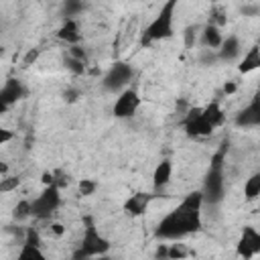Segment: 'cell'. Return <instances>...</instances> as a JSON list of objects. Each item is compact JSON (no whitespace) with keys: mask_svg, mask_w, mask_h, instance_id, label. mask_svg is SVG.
I'll return each mask as SVG.
<instances>
[{"mask_svg":"<svg viewBox=\"0 0 260 260\" xmlns=\"http://www.w3.org/2000/svg\"><path fill=\"white\" fill-rule=\"evenodd\" d=\"M201 207L203 195L201 191L189 193L175 209H171L156 225V238L165 242H179L189 234H195L201 228Z\"/></svg>","mask_w":260,"mask_h":260,"instance_id":"1","label":"cell"},{"mask_svg":"<svg viewBox=\"0 0 260 260\" xmlns=\"http://www.w3.org/2000/svg\"><path fill=\"white\" fill-rule=\"evenodd\" d=\"M175 8L177 2L169 0L160 6V10L154 14V18L146 24V28L142 30V43H156V41H165L173 37V22H175Z\"/></svg>","mask_w":260,"mask_h":260,"instance_id":"2","label":"cell"},{"mask_svg":"<svg viewBox=\"0 0 260 260\" xmlns=\"http://www.w3.org/2000/svg\"><path fill=\"white\" fill-rule=\"evenodd\" d=\"M110 240L106 236H102L98 232V228L93 225V221L87 217L85 219V228L81 234V242L77 248V258H95V256H104L110 250Z\"/></svg>","mask_w":260,"mask_h":260,"instance_id":"3","label":"cell"},{"mask_svg":"<svg viewBox=\"0 0 260 260\" xmlns=\"http://www.w3.org/2000/svg\"><path fill=\"white\" fill-rule=\"evenodd\" d=\"M223 156L221 154H215L213 162H211V169L207 173V179H205V185H203V203H219L225 195V179H223Z\"/></svg>","mask_w":260,"mask_h":260,"instance_id":"4","label":"cell"},{"mask_svg":"<svg viewBox=\"0 0 260 260\" xmlns=\"http://www.w3.org/2000/svg\"><path fill=\"white\" fill-rule=\"evenodd\" d=\"M61 205V189L57 185L45 187L32 201H30V217L49 219Z\"/></svg>","mask_w":260,"mask_h":260,"instance_id":"5","label":"cell"},{"mask_svg":"<svg viewBox=\"0 0 260 260\" xmlns=\"http://www.w3.org/2000/svg\"><path fill=\"white\" fill-rule=\"evenodd\" d=\"M134 77V69L126 61H116L110 65V69L102 77V87L110 93H120L128 87L130 79Z\"/></svg>","mask_w":260,"mask_h":260,"instance_id":"6","label":"cell"},{"mask_svg":"<svg viewBox=\"0 0 260 260\" xmlns=\"http://www.w3.org/2000/svg\"><path fill=\"white\" fill-rule=\"evenodd\" d=\"M140 104H142V100H140L138 91L132 89V87H126L124 91L118 93V98H116V102L112 106V114L118 120H128L138 112Z\"/></svg>","mask_w":260,"mask_h":260,"instance_id":"7","label":"cell"},{"mask_svg":"<svg viewBox=\"0 0 260 260\" xmlns=\"http://www.w3.org/2000/svg\"><path fill=\"white\" fill-rule=\"evenodd\" d=\"M236 252L240 258L244 260H252L260 254V234L256 228L252 225H246L240 234V240L236 244Z\"/></svg>","mask_w":260,"mask_h":260,"instance_id":"8","label":"cell"},{"mask_svg":"<svg viewBox=\"0 0 260 260\" xmlns=\"http://www.w3.org/2000/svg\"><path fill=\"white\" fill-rule=\"evenodd\" d=\"M183 128L189 136L193 138H199V136H209L213 132V126L203 118V112L201 108H191L185 118H183Z\"/></svg>","mask_w":260,"mask_h":260,"instance_id":"9","label":"cell"},{"mask_svg":"<svg viewBox=\"0 0 260 260\" xmlns=\"http://www.w3.org/2000/svg\"><path fill=\"white\" fill-rule=\"evenodd\" d=\"M24 95H26V87H24V83H22L20 79H16V77H8V79L4 81V85L0 87V102H2L6 108H10V106H14L16 102H20Z\"/></svg>","mask_w":260,"mask_h":260,"instance_id":"10","label":"cell"},{"mask_svg":"<svg viewBox=\"0 0 260 260\" xmlns=\"http://www.w3.org/2000/svg\"><path fill=\"white\" fill-rule=\"evenodd\" d=\"M242 53H244V49H242V41H240L238 35H228V37H223L219 49L215 51L217 61H223V63H232V61L240 59Z\"/></svg>","mask_w":260,"mask_h":260,"instance_id":"11","label":"cell"},{"mask_svg":"<svg viewBox=\"0 0 260 260\" xmlns=\"http://www.w3.org/2000/svg\"><path fill=\"white\" fill-rule=\"evenodd\" d=\"M16 260H49V258L45 256V252L41 250V246H39L37 232L28 230L26 240L22 242V246H20V250H18Z\"/></svg>","mask_w":260,"mask_h":260,"instance_id":"12","label":"cell"},{"mask_svg":"<svg viewBox=\"0 0 260 260\" xmlns=\"http://www.w3.org/2000/svg\"><path fill=\"white\" fill-rule=\"evenodd\" d=\"M260 124V102L254 98L238 116H236V126L240 128H256Z\"/></svg>","mask_w":260,"mask_h":260,"instance_id":"13","label":"cell"},{"mask_svg":"<svg viewBox=\"0 0 260 260\" xmlns=\"http://www.w3.org/2000/svg\"><path fill=\"white\" fill-rule=\"evenodd\" d=\"M150 201H152V195H150V193H144V191L134 193V195H130V197L126 199V203H124V211H126L128 215H132V217H138V215L146 213Z\"/></svg>","mask_w":260,"mask_h":260,"instance_id":"14","label":"cell"},{"mask_svg":"<svg viewBox=\"0 0 260 260\" xmlns=\"http://www.w3.org/2000/svg\"><path fill=\"white\" fill-rule=\"evenodd\" d=\"M171 179H173V162H171L169 158H165V160H160V162L154 167V171H152V189H154V191L165 189V187L171 183Z\"/></svg>","mask_w":260,"mask_h":260,"instance_id":"15","label":"cell"},{"mask_svg":"<svg viewBox=\"0 0 260 260\" xmlns=\"http://www.w3.org/2000/svg\"><path fill=\"white\" fill-rule=\"evenodd\" d=\"M260 67V47L258 45H252L246 53H244V57L240 59V63H238V71L240 73H252V71H256Z\"/></svg>","mask_w":260,"mask_h":260,"instance_id":"16","label":"cell"},{"mask_svg":"<svg viewBox=\"0 0 260 260\" xmlns=\"http://www.w3.org/2000/svg\"><path fill=\"white\" fill-rule=\"evenodd\" d=\"M223 41V35H221V28L217 26H211V24H205L201 28V45L203 49H209V51H217L219 45Z\"/></svg>","mask_w":260,"mask_h":260,"instance_id":"17","label":"cell"},{"mask_svg":"<svg viewBox=\"0 0 260 260\" xmlns=\"http://www.w3.org/2000/svg\"><path fill=\"white\" fill-rule=\"evenodd\" d=\"M59 39L69 43V45H77L79 39H81V30H79V24L75 18H65L63 26L59 28Z\"/></svg>","mask_w":260,"mask_h":260,"instance_id":"18","label":"cell"},{"mask_svg":"<svg viewBox=\"0 0 260 260\" xmlns=\"http://www.w3.org/2000/svg\"><path fill=\"white\" fill-rule=\"evenodd\" d=\"M201 112H203V118L213 126V130H215L217 126H221V124H223V120H225V114H223V110L219 108V104H217V102L207 104L205 108H201Z\"/></svg>","mask_w":260,"mask_h":260,"instance_id":"19","label":"cell"},{"mask_svg":"<svg viewBox=\"0 0 260 260\" xmlns=\"http://www.w3.org/2000/svg\"><path fill=\"white\" fill-rule=\"evenodd\" d=\"M260 195V173H254L244 183V197L246 201H254Z\"/></svg>","mask_w":260,"mask_h":260,"instance_id":"20","label":"cell"},{"mask_svg":"<svg viewBox=\"0 0 260 260\" xmlns=\"http://www.w3.org/2000/svg\"><path fill=\"white\" fill-rule=\"evenodd\" d=\"M187 256H189V248L181 240L167 244V260H185Z\"/></svg>","mask_w":260,"mask_h":260,"instance_id":"21","label":"cell"},{"mask_svg":"<svg viewBox=\"0 0 260 260\" xmlns=\"http://www.w3.org/2000/svg\"><path fill=\"white\" fill-rule=\"evenodd\" d=\"M12 215H14L16 221L28 219V217H30V199H22V201H18L16 207H14V211H12Z\"/></svg>","mask_w":260,"mask_h":260,"instance_id":"22","label":"cell"},{"mask_svg":"<svg viewBox=\"0 0 260 260\" xmlns=\"http://www.w3.org/2000/svg\"><path fill=\"white\" fill-rule=\"evenodd\" d=\"M20 185V177H14V175H4L0 179V193H12L16 191Z\"/></svg>","mask_w":260,"mask_h":260,"instance_id":"23","label":"cell"},{"mask_svg":"<svg viewBox=\"0 0 260 260\" xmlns=\"http://www.w3.org/2000/svg\"><path fill=\"white\" fill-rule=\"evenodd\" d=\"M95 189H98V183H95L93 179H81V181H79V193H81L83 197L93 195Z\"/></svg>","mask_w":260,"mask_h":260,"instance_id":"24","label":"cell"},{"mask_svg":"<svg viewBox=\"0 0 260 260\" xmlns=\"http://www.w3.org/2000/svg\"><path fill=\"white\" fill-rule=\"evenodd\" d=\"M63 10H65V16L67 18H75L83 10V4H79V2H65Z\"/></svg>","mask_w":260,"mask_h":260,"instance_id":"25","label":"cell"},{"mask_svg":"<svg viewBox=\"0 0 260 260\" xmlns=\"http://www.w3.org/2000/svg\"><path fill=\"white\" fill-rule=\"evenodd\" d=\"M65 67H67V69H69L71 73H75V75L83 73V61H79V59L67 57V59H65Z\"/></svg>","mask_w":260,"mask_h":260,"instance_id":"26","label":"cell"},{"mask_svg":"<svg viewBox=\"0 0 260 260\" xmlns=\"http://www.w3.org/2000/svg\"><path fill=\"white\" fill-rule=\"evenodd\" d=\"M215 61H217L215 51H209V49H201V51H199V63L211 65V63H215Z\"/></svg>","mask_w":260,"mask_h":260,"instance_id":"27","label":"cell"},{"mask_svg":"<svg viewBox=\"0 0 260 260\" xmlns=\"http://www.w3.org/2000/svg\"><path fill=\"white\" fill-rule=\"evenodd\" d=\"M39 55H41V51H39V49H28V53H26V55H24V59H22V67H30L32 63H37Z\"/></svg>","mask_w":260,"mask_h":260,"instance_id":"28","label":"cell"},{"mask_svg":"<svg viewBox=\"0 0 260 260\" xmlns=\"http://www.w3.org/2000/svg\"><path fill=\"white\" fill-rule=\"evenodd\" d=\"M12 138H14V132H12V130H8V128H4V126H0V146L8 144Z\"/></svg>","mask_w":260,"mask_h":260,"instance_id":"29","label":"cell"},{"mask_svg":"<svg viewBox=\"0 0 260 260\" xmlns=\"http://www.w3.org/2000/svg\"><path fill=\"white\" fill-rule=\"evenodd\" d=\"M195 30H197L195 26H189V28L185 30V45H187L189 49L195 45Z\"/></svg>","mask_w":260,"mask_h":260,"instance_id":"30","label":"cell"},{"mask_svg":"<svg viewBox=\"0 0 260 260\" xmlns=\"http://www.w3.org/2000/svg\"><path fill=\"white\" fill-rule=\"evenodd\" d=\"M49 232H51L53 236H57V238H59V236H63V234H65V225H63V223H59V221H53V223H51V228H49Z\"/></svg>","mask_w":260,"mask_h":260,"instance_id":"31","label":"cell"},{"mask_svg":"<svg viewBox=\"0 0 260 260\" xmlns=\"http://www.w3.org/2000/svg\"><path fill=\"white\" fill-rule=\"evenodd\" d=\"M238 91V83L236 81H225L223 83V93L225 95H232V93H236Z\"/></svg>","mask_w":260,"mask_h":260,"instance_id":"32","label":"cell"},{"mask_svg":"<svg viewBox=\"0 0 260 260\" xmlns=\"http://www.w3.org/2000/svg\"><path fill=\"white\" fill-rule=\"evenodd\" d=\"M0 175H2V177H4V175H8V165H6V162H2V160H0Z\"/></svg>","mask_w":260,"mask_h":260,"instance_id":"33","label":"cell"},{"mask_svg":"<svg viewBox=\"0 0 260 260\" xmlns=\"http://www.w3.org/2000/svg\"><path fill=\"white\" fill-rule=\"evenodd\" d=\"M6 112H8V108H6V106L0 102V116H2V114H6Z\"/></svg>","mask_w":260,"mask_h":260,"instance_id":"34","label":"cell"}]
</instances>
